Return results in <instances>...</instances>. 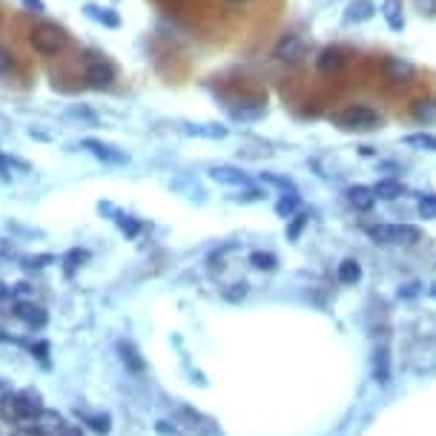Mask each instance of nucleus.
I'll return each mask as SVG.
<instances>
[{"label": "nucleus", "mask_w": 436, "mask_h": 436, "mask_svg": "<svg viewBox=\"0 0 436 436\" xmlns=\"http://www.w3.org/2000/svg\"><path fill=\"white\" fill-rule=\"evenodd\" d=\"M40 410H43V399L35 388L15 391L9 399L0 402V416L18 427H26V430H35V419L40 416Z\"/></svg>", "instance_id": "obj_1"}, {"label": "nucleus", "mask_w": 436, "mask_h": 436, "mask_svg": "<svg viewBox=\"0 0 436 436\" xmlns=\"http://www.w3.org/2000/svg\"><path fill=\"white\" fill-rule=\"evenodd\" d=\"M333 124L339 129H347V132H371V129H376L382 124V118H379L376 109H371L365 104H353V107L336 112L333 115Z\"/></svg>", "instance_id": "obj_2"}, {"label": "nucleus", "mask_w": 436, "mask_h": 436, "mask_svg": "<svg viewBox=\"0 0 436 436\" xmlns=\"http://www.w3.org/2000/svg\"><path fill=\"white\" fill-rule=\"evenodd\" d=\"M29 40H32L35 52H40V55H58L66 46V32L60 26H55V23H40V26L32 29Z\"/></svg>", "instance_id": "obj_3"}, {"label": "nucleus", "mask_w": 436, "mask_h": 436, "mask_svg": "<svg viewBox=\"0 0 436 436\" xmlns=\"http://www.w3.org/2000/svg\"><path fill=\"white\" fill-rule=\"evenodd\" d=\"M368 236L379 244H413V241H419V230L413 224H376V227H368Z\"/></svg>", "instance_id": "obj_4"}, {"label": "nucleus", "mask_w": 436, "mask_h": 436, "mask_svg": "<svg viewBox=\"0 0 436 436\" xmlns=\"http://www.w3.org/2000/svg\"><path fill=\"white\" fill-rule=\"evenodd\" d=\"M305 55H307V43L299 35H284L273 49V58L281 63H302Z\"/></svg>", "instance_id": "obj_5"}, {"label": "nucleus", "mask_w": 436, "mask_h": 436, "mask_svg": "<svg viewBox=\"0 0 436 436\" xmlns=\"http://www.w3.org/2000/svg\"><path fill=\"white\" fill-rule=\"evenodd\" d=\"M84 78H87L89 87L104 89V87H109V84L115 81V69H112L107 60H89V63H87V72H84Z\"/></svg>", "instance_id": "obj_6"}, {"label": "nucleus", "mask_w": 436, "mask_h": 436, "mask_svg": "<svg viewBox=\"0 0 436 436\" xmlns=\"http://www.w3.org/2000/svg\"><path fill=\"white\" fill-rule=\"evenodd\" d=\"M15 316H18L26 327H32V330H40V327L49 322L46 310H43L40 305H35V302H18V305H15Z\"/></svg>", "instance_id": "obj_7"}, {"label": "nucleus", "mask_w": 436, "mask_h": 436, "mask_svg": "<svg viewBox=\"0 0 436 436\" xmlns=\"http://www.w3.org/2000/svg\"><path fill=\"white\" fill-rule=\"evenodd\" d=\"M81 147H84V150H89L95 158H101V161H107V164H126V156H124L121 150L109 147V143H104V141L84 138V141H81Z\"/></svg>", "instance_id": "obj_8"}, {"label": "nucleus", "mask_w": 436, "mask_h": 436, "mask_svg": "<svg viewBox=\"0 0 436 436\" xmlns=\"http://www.w3.org/2000/svg\"><path fill=\"white\" fill-rule=\"evenodd\" d=\"M209 178H212L215 184H227V187H250V175L241 173L239 167H227V164L212 167V170H209Z\"/></svg>", "instance_id": "obj_9"}, {"label": "nucleus", "mask_w": 436, "mask_h": 436, "mask_svg": "<svg viewBox=\"0 0 436 436\" xmlns=\"http://www.w3.org/2000/svg\"><path fill=\"white\" fill-rule=\"evenodd\" d=\"M385 75H388V81H393V84H408V81H413L416 69H413L410 60L388 58V60H385Z\"/></svg>", "instance_id": "obj_10"}, {"label": "nucleus", "mask_w": 436, "mask_h": 436, "mask_svg": "<svg viewBox=\"0 0 436 436\" xmlns=\"http://www.w3.org/2000/svg\"><path fill=\"white\" fill-rule=\"evenodd\" d=\"M342 66H344V52L342 49L327 46L316 58V69L322 72V75H336V72H342Z\"/></svg>", "instance_id": "obj_11"}, {"label": "nucleus", "mask_w": 436, "mask_h": 436, "mask_svg": "<svg viewBox=\"0 0 436 436\" xmlns=\"http://www.w3.org/2000/svg\"><path fill=\"white\" fill-rule=\"evenodd\" d=\"M60 427H63V416H60L58 410L43 408L40 416L35 419V433H40V436H58Z\"/></svg>", "instance_id": "obj_12"}, {"label": "nucleus", "mask_w": 436, "mask_h": 436, "mask_svg": "<svg viewBox=\"0 0 436 436\" xmlns=\"http://www.w3.org/2000/svg\"><path fill=\"white\" fill-rule=\"evenodd\" d=\"M374 18V4L371 0H350L344 9V21L347 23H365Z\"/></svg>", "instance_id": "obj_13"}, {"label": "nucleus", "mask_w": 436, "mask_h": 436, "mask_svg": "<svg viewBox=\"0 0 436 436\" xmlns=\"http://www.w3.org/2000/svg\"><path fill=\"white\" fill-rule=\"evenodd\" d=\"M402 12H405L402 9V0H385V4H382V18H385V23L393 32H402L405 29V15Z\"/></svg>", "instance_id": "obj_14"}, {"label": "nucleus", "mask_w": 436, "mask_h": 436, "mask_svg": "<svg viewBox=\"0 0 436 436\" xmlns=\"http://www.w3.org/2000/svg\"><path fill=\"white\" fill-rule=\"evenodd\" d=\"M347 201H350L356 209L368 212V209L376 204V192H374L371 187H350V190H347Z\"/></svg>", "instance_id": "obj_15"}, {"label": "nucleus", "mask_w": 436, "mask_h": 436, "mask_svg": "<svg viewBox=\"0 0 436 436\" xmlns=\"http://www.w3.org/2000/svg\"><path fill=\"white\" fill-rule=\"evenodd\" d=\"M410 115H413L419 124H433V121H436V101H433V98H422V101H413V107H410Z\"/></svg>", "instance_id": "obj_16"}, {"label": "nucleus", "mask_w": 436, "mask_h": 436, "mask_svg": "<svg viewBox=\"0 0 436 436\" xmlns=\"http://www.w3.org/2000/svg\"><path fill=\"white\" fill-rule=\"evenodd\" d=\"M336 276H339V281H342V284H356V281L361 278V267H359V261H356V258H344V261L339 264Z\"/></svg>", "instance_id": "obj_17"}, {"label": "nucleus", "mask_w": 436, "mask_h": 436, "mask_svg": "<svg viewBox=\"0 0 436 436\" xmlns=\"http://www.w3.org/2000/svg\"><path fill=\"white\" fill-rule=\"evenodd\" d=\"M87 15L92 18V21H98V23H104V26H109V29H118L121 26V18L112 12V9H101V6H87Z\"/></svg>", "instance_id": "obj_18"}, {"label": "nucleus", "mask_w": 436, "mask_h": 436, "mask_svg": "<svg viewBox=\"0 0 436 436\" xmlns=\"http://www.w3.org/2000/svg\"><path fill=\"white\" fill-rule=\"evenodd\" d=\"M405 143H408V147H413V150H427V153H436V135H430V132H416V135H408V138H405Z\"/></svg>", "instance_id": "obj_19"}, {"label": "nucleus", "mask_w": 436, "mask_h": 436, "mask_svg": "<svg viewBox=\"0 0 436 436\" xmlns=\"http://www.w3.org/2000/svg\"><path fill=\"white\" fill-rule=\"evenodd\" d=\"M184 129L190 135H204V138H224L227 135L224 126H215V124H187Z\"/></svg>", "instance_id": "obj_20"}, {"label": "nucleus", "mask_w": 436, "mask_h": 436, "mask_svg": "<svg viewBox=\"0 0 436 436\" xmlns=\"http://www.w3.org/2000/svg\"><path fill=\"white\" fill-rule=\"evenodd\" d=\"M374 192H376V198H385V201H393V198H399L402 192H405V187L399 184V181H379L376 187H374Z\"/></svg>", "instance_id": "obj_21"}, {"label": "nucleus", "mask_w": 436, "mask_h": 436, "mask_svg": "<svg viewBox=\"0 0 436 436\" xmlns=\"http://www.w3.org/2000/svg\"><path fill=\"white\" fill-rule=\"evenodd\" d=\"M374 374H376V382L379 385H388V379H391V359H388V350L385 347L376 350V368H374Z\"/></svg>", "instance_id": "obj_22"}, {"label": "nucleus", "mask_w": 436, "mask_h": 436, "mask_svg": "<svg viewBox=\"0 0 436 436\" xmlns=\"http://www.w3.org/2000/svg\"><path fill=\"white\" fill-rule=\"evenodd\" d=\"M296 207H299V195L290 192V198L284 195V198L276 204V212H278L281 218H293V215H296Z\"/></svg>", "instance_id": "obj_23"}, {"label": "nucleus", "mask_w": 436, "mask_h": 436, "mask_svg": "<svg viewBox=\"0 0 436 436\" xmlns=\"http://www.w3.org/2000/svg\"><path fill=\"white\" fill-rule=\"evenodd\" d=\"M84 422H87V425H89V427H92L95 433H109V427H112V425H109V422H112V419H109V413H98V416H84Z\"/></svg>", "instance_id": "obj_24"}, {"label": "nucleus", "mask_w": 436, "mask_h": 436, "mask_svg": "<svg viewBox=\"0 0 436 436\" xmlns=\"http://www.w3.org/2000/svg\"><path fill=\"white\" fill-rule=\"evenodd\" d=\"M121 353H124V361H129V368H132V371H143V361L138 359V353H135L132 344L121 342Z\"/></svg>", "instance_id": "obj_25"}, {"label": "nucleus", "mask_w": 436, "mask_h": 436, "mask_svg": "<svg viewBox=\"0 0 436 436\" xmlns=\"http://www.w3.org/2000/svg\"><path fill=\"white\" fill-rule=\"evenodd\" d=\"M250 261H253V267H258V270H273V267H276V256H270V253H253Z\"/></svg>", "instance_id": "obj_26"}, {"label": "nucleus", "mask_w": 436, "mask_h": 436, "mask_svg": "<svg viewBox=\"0 0 436 436\" xmlns=\"http://www.w3.org/2000/svg\"><path fill=\"white\" fill-rule=\"evenodd\" d=\"M416 209H419L422 218H436V195H425Z\"/></svg>", "instance_id": "obj_27"}, {"label": "nucleus", "mask_w": 436, "mask_h": 436, "mask_svg": "<svg viewBox=\"0 0 436 436\" xmlns=\"http://www.w3.org/2000/svg\"><path fill=\"white\" fill-rule=\"evenodd\" d=\"M305 224H307V215H302V212H299V215H293V224L287 227V239H299Z\"/></svg>", "instance_id": "obj_28"}, {"label": "nucleus", "mask_w": 436, "mask_h": 436, "mask_svg": "<svg viewBox=\"0 0 436 436\" xmlns=\"http://www.w3.org/2000/svg\"><path fill=\"white\" fill-rule=\"evenodd\" d=\"M416 12L433 18L436 15V0H416Z\"/></svg>", "instance_id": "obj_29"}, {"label": "nucleus", "mask_w": 436, "mask_h": 436, "mask_svg": "<svg viewBox=\"0 0 436 436\" xmlns=\"http://www.w3.org/2000/svg\"><path fill=\"white\" fill-rule=\"evenodd\" d=\"M15 66V58L6 52V49H0V75H6V72H12Z\"/></svg>", "instance_id": "obj_30"}, {"label": "nucleus", "mask_w": 436, "mask_h": 436, "mask_svg": "<svg viewBox=\"0 0 436 436\" xmlns=\"http://www.w3.org/2000/svg\"><path fill=\"white\" fill-rule=\"evenodd\" d=\"M23 9H29L32 15H43L46 4H43V0H23Z\"/></svg>", "instance_id": "obj_31"}, {"label": "nucleus", "mask_w": 436, "mask_h": 436, "mask_svg": "<svg viewBox=\"0 0 436 436\" xmlns=\"http://www.w3.org/2000/svg\"><path fill=\"white\" fill-rule=\"evenodd\" d=\"M66 261H69V264H66V270L72 273V270L78 267V261H84V253H81V250H72V253L66 256Z\"/></svg>", "instance_id": "obj_32"}, {"label": "nucleus", "mask_w": 436, "mask_h": 436, "mask_svg": "<svg viewBox=\"0 0 436 436\" xmlns=\"http://www.w3.org/2000/svg\"><path fill=\"white\" fill-rule=\"evenodd\" d=\"M15 391H12V382L6 379V376H0V402H4V399H9Z\"/></svg>", "instance_id": "obj_33"}, {"label": "nucleus", "mask_w": 436, "mask_h": 436, "mask_svg": "<svg viewBox=\"0 0 436 436\" xmlns=\"http://www.w3.org/2000/svg\"><path fill=\"white\" fill-rule=\"evenodd\" d=\"M49 261H55V256H35V258L26 261V267H46Z\"/></svg>", "instance_id": "obj_34"}, {"label": "nucleus", "mask_w": 436, "mask_h": 436, "mask_svg": "<svg viewBox=\"0 0 436 436\" xmlns=\"http://www.w3.org/2000/svg\"><path fill=\"white\" fill-rule=\"evenodd\" d=\"M58 436H84V430H81L78 425H63Z\"/></svg>", "instance_id": "obj_35"}, {"label": "nucleus", "mask_w": 436, "mask_h": 436, "mask_svg": "<svg viewBox=\"0 0 436 436\" xmlns=\"http://www.w3.org/2000/svg\"><path fill=\"white\" fill-rule=\"evenodd\" d=\"M0 178H9V161L0 156Z\"/></svg>", "instance_id": "obj_36"}, {"label": "nucleus", "mask_w": 436, "mask_h": 436, "mask_svg": "<svg viewBox=\"0 0 436 436\" xmlns=\"http://www.w3.org/2000/svg\"><path fill=\"white\" fill-rule=\"evenodd\" d=\"M158 430L161 433H175V427H170V422H158Z\"/></svg>", "instance_id": "obj_37"}, {"label": "nucleus", "mask_w": 436, "mask_h": 436, "mask_svg": "<svg viewBox=\"0 0 436 436\" xmlns=\"http://www.w3.org/2000/svg\"><path fill=\"white\" fill-rule=\"evenodd\" d=\"M9 296H12V290L6 284H0V299H9Z\"/></svg>", "instance_id": "obj_38"}, {"label": "nucleus", "mask_w": 436, "mask_h": 436, "mask_svg": "<svg viewBox=\"0 0 436 436\" xmlns=\"http://www.w3.org/2000/svg\"><path fill=\"white\" fill-rule=\"evenodd\" d=\"M227 4H236V6H241V4H247V0H227Z\"/></svg>", "instance_id": "obj_39"}]
</instances>
